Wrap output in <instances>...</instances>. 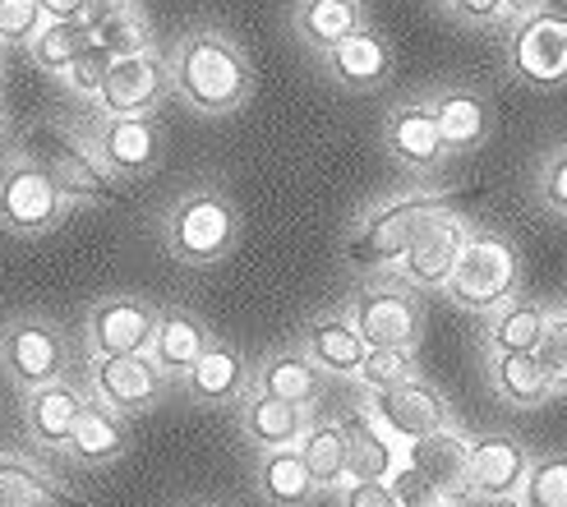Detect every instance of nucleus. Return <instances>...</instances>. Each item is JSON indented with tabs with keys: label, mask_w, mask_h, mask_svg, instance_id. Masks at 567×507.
<instances>
[{
	"label": "nucleus",
	"mask_w": 567,
	"mask_h": 507,
	"mask_svg": "<svg viewBox=\"0 0 567 507\" xmlns=\"http://www.w3.org/2000/svg\"><path fill=\"white\" fill-rule=\"evenodd\" d=\"M166 61H172V93L198 116H236L254 93L249 55L221 28H189Z\"/></svg>",
	"instance_id": "1"
},
{
	"label": "nucleus",
	"mask_w": 567,
	"mask_h": 507,
	"mask_svg": "<svg viewBox=\"0 0 567 507\" xmlns=\"http://www.w3.org/2000/svg\"><path fill=\"white\" fill-rule=\"evenodd\" d=\"M447 199L434 189H402L388 194V199L370 204L364 213H355V221L342 236V259L355 272H392L402 263V254L411 249L415 231L430 221L434 213H443Z\"/></svg>",
	"instance_id": "2"
},
{
	"label": "nucleus",
	"mask_w": 567,
	"mask_h": 507,
	"mask_svg": "<svg viewBox=\"0 0 567 507\" xmlns=\"http://www.w3.org/2000/svg\"><path fill=\"white\" fill-rule=\"evenodd\" d=\"M162 245L185 268H217L240 245V213L221 189H189L162 217Z\"/></svg>",
	"instance_id": "3"
},
{
	"label": "nucleus",
	"mask_w": 567,
	"mask_h": 507,
	"mask_svg": "<svg viewBox=\"0 0 567 507\" xmlns=\"http://www.w3.org/2000/svg\"><path fill=\"white\" fill-rule=\"evenodd\" d=\"M522 249L507 231H494V227H471L466 236V249L457 268H452L443 296L466 309V314H494L498 304L517 300L522 296Z\"/></svg>",
	"instance_id": "4"
},
{
	"label": "nucleus",
	"mask_w": 567,
	"mask_h": 507,
	"mask_svg": "<svg viewBox=\"0 0 567 507\" xmlns=\"http://www.w3.org/2000/svg\"><path fill=\"white\" fill-rule=\"evenodd\" d=\"M65 217H70V199L55 189V180L33 153L10 148L0 157V231L33 240L55 231Z\"/></svg>",
	"instance_id": "5"
},
{
	"label": "nucleus",
	"mask_w": 567,
	"mask_h": 507,
	"mask_svg": "<svg viewBox=\"0 0 567 507\" xmlns=\"http://www.w3.org/2000/svg\"><path fill=\"white\" fill-rule=\"evenodd\" d=\"M65 370H70V337L61 323H51L47 314H14L0 328V379L19 397L65 379Z\"/></svg>",
	"instance_id": "6"
},
{
	"label": "nucleus",
	"mask_w": 567,
	"mask_h": 507,
	"mask_svg": "<svg viewBox=\"0 0 567 507\" xmlns=\"http://www.w3.org/2000/svg\"><path fill=\"white\" fill-rule=\"evenodd\" d=\"M347 319L364 337V346H420L424 337V300L402 277H374L351 291Z\"/></svg>",
	"instance_id": "7"
},
{
	"label": "nucleus",
	"mask_w": 567,
	"mask_h": 507,
	"mask_svg": "<svg viewBox=\"0 0 567 507\" xmlns=\"http://www.w3.org/2000/svg\"><path fill=\"white\" fill-rule=\"evenodd\" d=\"M83 134V144L97 153V162L106 166L121 185H138L148 180L162 157H166V134L157 125V116H93L74 125Z\"/></svg>",
	"instance_id": "8"
},
{
	"label": "nucleus",
	"mask_w": 567,
	"mask_h": 507,
	"mask_svg": "<svg viewBox=\"0 0 567 507\" xmlns=\"http://www.w3.org/2000/svg\"><path fill=\"white\" fill-rule=\"evenodd\" d=\"M28 153H33V157L47 166V176L55 180V189H61L70 204H106L111 194H116V185H121V180L97 162V153L83 144V134H79L74 125L38 121Z\"/></svg>",
	"instance_id": "9"
},
{
	"label": "nucleus",
	"mask_w": 567,
	"mask_h": 507,
	"mask_svg": "<svg viewBox=\"0 0 567 507\" xmlns=\"http://www.w3.org/2000/svg\"><path fill=\"white\" fill-rule=\"evenodd\" d=\"M507 74L526 89H558L567 83V14L563 10H535L507 28L503 46Z\"/></svg>",
	"instance_id": "10"
},
{
	"label": "nucleus",
	"mask_w": 567,
	"mask_h": 507,
	"mask_svg": "<svg viewBox=\"0 0 567 507\" xmlns=\"http://www.w3.org/2000/svg\"><path fill=\"white\" fill-rule=\"evenodd\" d=\"M157 314H162V309L148 304L144 296H134V291L97 296L89 304V314H83V342H89V355L93 360H106V355H144L153 346Z\"/></svg>",
	"instance_id": "11"
},
{
	"label": "nucleus",
	"mask_w": 567,
	"mask_h": 507,
	"mask_svg": "<svg viewBox=\"0 0 567 507\" xmlns=\"http://www.w3.org/2000/svg\"><path fill=\"white\" fill-rule=\"evenodd\" d=\"M166 97H172V61H166V51L148 46L111 61L93 111L97 116H153Z\"/></svg>",
	"instance_id": "12"
},
{
	"label": "nucleus",
	"mask_w": 567,
	"mask_h": 507,
	"mask_svg": "<svg viewBox=\"0 0 567 507\" xmlns=\"http://www.w3.org/2000/svg\"><path fill=\"white\" fill-rule=\"evenodd\" d=\"M360 406L370 411L402 447L415 443V438H430V434L452 430V406H447V397H443V387L430 383L424 374L411 379V383L383 387V392H364Z\"/></svg>",
	"instance_id": "13"
},
{
	"label": "nucleus",
	"mask_w": 567,
	"mask_h": 507,
	"mask_svg": "<svg viewBox=\"0 0 567 507\" xmlns=\"http://www.w3.org/2000/svg\"><path fill=\"white\" fill-rule=\"evenodd\" d=\"M466 236H471V221L462 213H452V208L434 213L415 231L411 249L402 254V263L392 268V277H402L406 287H415L420 296L424 291H443L452 268H457V259H462V249H466Z\"/></svg>",
	"instance_id": "14"
},
{
	"label": "nucleus",
	"mask_w": 567,
	"mask_h": 507,
	"mask_svg": "<svg viewBox=\"0 0 567 507\" xmlns=\"http://www.w3.org/2000/svg\"><path fill=\"white\" fill-rule=\"evenodd\" d=\"M166 379L157 370V360L144 351V355H106V360H93L89 370V392L97 402H106L111 411H121L125 420H138L166 402Z\"/></svg>",
	"instance_id": "15"
},
{
	"label": "nucleus",
	"mask_w": 567,
	"mask_h": 507,
	"mask_svg": "<svg viewBox=\"0 0 567 507\" xmlns=\"http://www.w3.org/2000/svg\"><path fill=\"white\" fill-rule=\"evenodd\" d=\"M530 475V453L513 434L466 438V494L480 503H517Z\"/></svg>",
	"instance_id": "16"
},
{
	"label": "nucleus",
	"mask_w": 567,
	"mask_h": 507,
	"mask_svg": "<svg viewBox=\"0 0 567 507\" xmlns=\"http://www.w3.org/2000/svg\"><path fill=\"white\" fill-rule=\"evenodd\" d=\"M383 144L392 153L396 166H406L411 176L420 180H430L439 176L443 166H447V144H443V130L434 121V111L424 97H406V102H396L388 111V121H383Z\"/></svg>",
	"instance_id": "17"
},
{
	"label": "nucleus",
	"mask_w": 567,
	"mask_h": 507,
	"mask_svg": "<svg viewBox=\"0 0 567 507\" xmlns=\"http://www.w3.org/2000/svg\"><path fill=\"white\" fill-rule=\"evenodd\" d=\"M83 406H89V383H74L70 374L55 379L47 387L23 392L19 402V420H23V438L42 447V453H61L65 457V443L79 425Z\"/></svg>",
	"instance_id": "18"
},
{
	"label": "nucleus",
	"mask_w": 567,
	"mask_h": 507,
	"mask_svg": "<svg viewBox=\"0 0 567 507\" xmlns=\"http://www.w3.org/2000/svg\"><path fill=\"white\" fill-rule=\"evenodd\" d=\"M319 70L347 93H374L392 79V42L364 23L351 38H342L332 51L319 55Z\"/></svg>",
	"instance_id": "19"
},
{
	"label": "nucleus",
	"mask_w": 567,
	"mask_h": 507,
	"mask_svg": "<svg viewBox=\"0 0 567 507\" xmlns=\"http://www.w3.org/2000/svg\"><path fill=\"white\" fill-rule=\"evenodd\" d=\"M430 111L443 130V144L447 153H475L489 144L494 134V106L480 89H466V83H447V89H434L430 97Z\"/></svg>",
	"instance_id": "20"
},
{
	"label": "nucleus",
	"mask_w": 567,
	"mask_h": 507,
	"mask_svg": "<svg viewBox=\"0 0 567 507\" xmlns=\"http://www.w3.org/2000/svg\"><path fill=\"white\" fill-rule=\"evenodd\" d=\"M328 387V374L309 360L305 346H281L254 360L249 370V392H264L277 402H296V406H315Z\"/></svg>",
	"instance_id": "21"
},
{
	"label": "nucleus",
	"mask_w": 567,
	"mask_h": 507,
	"mask_svg": "<svg viewBox=\"0 0 567 507\" xmlns=\"http://www.w3.org/2000/svg\"><path fill=\"white\" fill-rule=\"evenodd\" d=\"M125 453H130V420L89 392V406H83L79 425H74V434L65 443V457L74 466H83V470H106Z\"/></svg>",
	"instance_id": "22"
},
{
	"label": "nucleus",
	"mask_w": 567,
	"mask_h": 507,
	"mask_svg": "<svg viewBox=\"0 0 567 507\" xmlns=\"http://www.w3.org/2000/svg\"><path fill=\"white\" fill-rule=\"evenodd\" d=\"M181 387L194 406H236L249 392V364L231 342L217 337V342L198 355L194 370L181 379Z\"/></svg>",
	"instance_id": "23"
},
{
	"label": "nucleus",
	"mask_w": 567,
	"mask_h": 507,
	"mask_svg": "<svg viewBox=\"0 0 567 507\" xmlns=\"http://www.w3.org/2000/svg\"><path fill=\"white\" fill-rule=\"evenodd\" d=\"M213 342H217V332L198 319L194 309L172 304V309H162V314H157V332H153L148 355L157 360V370L176 383V379H185L194 370L198 355H204Z\"/></svg>",
	"instance_id": "24"
},
{
	"label": "nucleus",
	"mask_w": 567,
	"mask_h": 507,
	"mask_svg": "<svg viewBox=\"0 0 567 507\" xmlns=\"http://www.w3.org/2000/svg\"><path fill=\"white\" fill-rule=\"evenodd\" d=\"M254 489H259L268 507H315L319 503V480L300 447L259 453V462H254Z\"/></svg>",
	"instance_id": "25"
},
{
	"label": "nucleus",
	"mask_w": 567,
	"mask_h": 507,
	"mask_svg": "<svg viewBox=\"0 0 567 507\" xmlns=\"http://www.w3.org/2000/svg\"><path fill=\"white\" fill-rule=\"evenodd\" d=\"M466 438H471V434L443 430V434H430V438L406 443V466L420 475V480H430L447 503L471 498V494H466Z\"/></svg>",
	"instance_id": "26"
},
{
	"label": "nucleus",
	"mask_w": 567,
	"mask_h": 507,
	"mask_svg": "<svg viewBox=\"0 0 567 507\" xmlns=\"http://www.w3.org/2000/svg\"><path fill=\"white\" fill-rule=\"evenodd\" d=\"M342 425H347V443H351V480H392V475L406 466V447L364 406L347 411Z\"/></svg>",
	"instance_id": "27"
},
{
	"label": "nucleus",
	"mask_w": 567,
	"mask_h": 507,
	"mask_svg": "<svg viewBox=\"0 0 567 507\" xmlns=\"http://www.w3.org/2000/svg\"><path fill=\"white\" fill-rule=\"evenodd\" d=\"M0 507H89V498H79L23 453H0Z\"/></svg>",
	"instance_id": "28"
},
{
	"label": "nucleus",
	"mask_w": 567,
	"mask_h": 507,
	"mask_svg": "<svg viewBox=\"0 0 567 507\" xmlns=\"http://www.w3.org/2000/svg\"><path fill=\"white\" fill-rule=\"evenodd\" d=\"M309 406L296 402H277L264 397V392H245L240 402V434L259 447V453H272V447H300L305 430H309Z\"/></svg>",
	"instance_id": "29"
},
{
	"label": "nucleus",
	"mask_w": 567,
	"mask_h": 507,
	"mask_svg": "<svg viewBox=\"0 0 567 507\" xmlns=\"http://www.w3.org/2000/svg\"><path fill=\"white\" fill-rule=\"evenodd\" d=\"M300 346L309 351V360H315L328 379H355L364 351H370L364 346V337L355 332V323L347 319V309L342 314H315L309 319Z\"/></svg>",
	"instance_id": "30"
},
{
	"label": "nucleus",
	"mask_w": 567,
	"mask_h": 507,
	"mask_svg": "<svg viewBox=\"0 0 567 507\" xmlns=\"http://www.w3.org/2000/svg\"><path fill=\"white\" fill-rule=\"evenodd\" d=\"M489 387L494 397L507 402L513 411H540L554 402V383L545 379L535 351H507V355H485Z\"/></svg>",
	"instance_id": "31"
},
{
	"label": "nucleus",
	"mask_w": 567,
	"mask_h": 507,
	"mask_svg": "<svg viewBox=\"0 0 567 507\" xmlns=\"http://www.w3.org/2000/svg\"><path fill=\"white\" fill-rule=\"evenodd\" d=\"M300 453L309 462V470H315L319 480V494H337L347 480H351V443H347V425L342 415H309V430L300 438Z\"/></svg>",
	"instance_id": "32"
},
{
	"label": "nucleus",
	"mask_w": 567,
	"mask_h": 507,
	"mask_svg": "<svg viewBox=\"0 0 567 507\" xmlns=\"http://www.w3.org/2000/svg\"><path fill=\"white\" fill-rule=\"evenodd\" d=\"M549 328V309L530 296H517L498 304L494 314H485V332H480V346L485 355H507V351H535L540 337Z\"/></svg>",
	"instance_id": "33"
},
{
	"label": "nucleus",
	"mask_w": 567,
	"mask_h": 507,
	"mask_svg": "<svg viewBox=\"0 0 567 507\" xmlns=\"http://www.w3.org/2000/svg\"><path fill=\"white\" fill-rule=\"evenodd\" d=\"M291 28L305 51H332L342 38H351L355 28H364V0H296Z\"/></svg>",
	"instance_id": "34"
},
{
	"label": "nucleus",
	"mask_w": 567,
	"mask_h": 507,
	"mask_svg": "<svg viewBox=\"0 0 567 507\" xmlns=\"http://www.w3.org/2000/svg\"><path fill=\"white\" fill-rule=\"evenodd\" d=\"M89 46H93V28L83 23V19H74V23H65V19H47V28L23 46V55H28V65H33V70L61 79Z\"/></svg>",
	"instance_id": "35"
},
{
	"label": "nucleus",
	"mask_w": 567,
	"mask_h": 507,
	"mask_svg": "<svg viewBox=\"0 0 567 507\" xmlns=\"http://www.w3.org/2000/svg\"><path fill=\"white\" fill-rule=\"evenodd\" d=\"M420 379V355L415 346H370L355 370V387L360 392H383L396 383H411Z\"/></svg>",
	"instance_id": "36"
},
{
	"label": "nucleus",
	"mask_w": 567,
	"mask_h": 507,
	"mask_svg": "<svg viewBox=\"0 0 567 507\" xmlns=\"http://www.w3.org/2000/svg\"><path fill=\"white\" fill-rule=\"evenodd\" d=\"M517 503L522 507H567V453L530 457V475Z\"/></svg>",
	"instance_id": "37"
},
{
	"label": "nucleus",
	"mask_w": 567,
	"mask_h": 507,
	"mask_svg": "<svg viewBox=\"0 0 567 507\" xmlns=\"http://www.w3.org/2000/svg\"><path fill=\"white\" fill-rule=\"evenodd\" d=\"M530 189H535V204H540L549 217L567 221V138H563V144H554L545 153V162L535 166Z\"/></svg>",
	"instance_id": "38"
},
{
	"label": "nucleus",
	"mask_w": 567,
	"mask_h": 507,
	"mask_svg": "<svg viewBox=\"0 0 567 507\" xmlns=\"http://www.w3.org/2000/svg\"><path fill=\"white\" fill-rule=\"evenodd\" d=\"M93 42H97L106 55H134V51H148V46H153V33H148L144 10H130V14H121V19L93 28Z\"/></svg>",
	"instance_id": "39"
},
{
	"label": "nucleus",
	"mask_w": 567,
	"mask_h": 507,
	"mask_svg": "<svg viewBox=\"0 0 567 507\" xmlns=\"http://www.w3.org/2000/svg\"><path fill=\"white\" fill-rule=\"evenodd\" d=\"M111 61L116 55H106L97 42L79 55V61L61 74V83H65V93L74 97V102H97V93H102V83H106V70H111Z\"/></svg>",
	"instance_id": "40"
},
{
	"label": "nucleus",
	"mask_w": 567,
	"mask_h": 507,
	"mask_svg": "<svg viewBox=\"0 0 567 507\" xmlns=\"http://www.w3.org/2000/svg\"><path fill=\"white\" fill-rule=\"evenodd\" d=\"M535 360H540L545 379L554 383V397L567 392V314L563 309H549V328L540 337V346H535Z\"/></svg>",
	"instance_id": "41"
},
{
	"label": "nucleus",
	"mask_w": 567,
	"mask_h": 507,
	"mask_svg": "<svg viewBox=\"0 0 567 507\" xmlns=\"http://www.w3.org/2000/svg\"><path fill=\"white\" fill-rule=\"evenodd\" d=\"M47 28L42 0H0V38L6 46H28Z\"/></svg>",
	"instance_id": "42"
},
{
	"label": "nucleus",
	"mask_w": 567,
	"mask_h": 507,
	"mask_svg": "<svg viewBox=\"0 0 567 507\" xmlns=\"http://www.w3.org/2000/svg\"><path fill=\"white\" fill-rule=\"evenodd\" d=\"M443 10H447L452 23L475 28V33H498V28H513L507 0H443Z\"/></svg>",
	"instance_id": "43"
},
{
	"label": "nucleus",
	"mask_w": 567,
	"mask_h": 507,
	"mask_svg": "<svg viewBox=\"0 0 567 507\" xmlns=\"http://www.w3.org/2000/svg\"><path fill=\"white\" fill-rule=\"evenodd\" d=\"M337 507H402L392 480H347L337 489Z\"/></svg>",
	"instance_id": "44"
},
{
	"label": "nucleus",
	"mask_w": 567,
	"mask_h": 507,
	"mask_svg": "<svg viewBox=\"0 0 567 507\" xmlns=\"http://www.w3.org/2000/svg\"><path fill=\"white\" fill-rule=\"evenodd\" d=\"M130 10H138V0H89V14H83V23L102 28V23L121 19V14H130Z\"/></svg>",
	"instance_id": "45"
},
{
	"label": "nucleus",
	"mask_w": 567,
	"mask_h": 507,
	"mask_svg": "<svg viewBox=\"0 0 567 507\" xmlns=\"http://www.w3.org/2000/svg\"><path fill=\"white\" fill-rule=\"evenodd\" d=\"M42 10H47V19H65V23H74V19L89 14V0H42Z\"/></svg>",
	"instance_id": "46"
},
{
	"label": "nucleus",
	"mask_w": 567,
	"mask_h": 507,
	"mask_svg": "<svg viewBox=\"0 0 567 507\" xmlns=\"http://www.w3.org/2000/svg\"><path fill=\"white\" fill-rule=\"evenodd\" d=\"M554 0H507V14H513V23L517 19H526V14H535V10H549Z\"/></svg>",
	"instance_id": "47"
},
{
	"label": "nucleus",
	"mask_w": 567,
	"mask_h": 507,
	"mask_svg": "<svg viewBox=\"0 0 567 507\" xmlns=\"http://www.w3.org/2000/svg\"><path fill=\"white\" fill-rule=\"evenodd\" d=\"M10 144V106H6V97H0V148Z\"/></svg>",
	"instance_id": "48"
},
{
	"label": "nucleus",
	"mask_w": 567,
	"mask_h": 507,
	"mask_svg": "<svg viewBox=\"0 0 567 507\" xmlns=\"http://www.w3.org/2000/svg\"><path fill=\"white\" fill-rule=\"evenodd\" d=\"M0 79H6V65H0Z\"/></svg>",
	"instance_id": "49"
},
{
	"label": "nucleus",
	"mask_w": 567,
	"mask_h": 507,
	"mask_svg": "<svg viewBox=\"0 0 567 507\" xmlns=\"http://www.w3.org/2000/svg\"><path fill=\"white\" fill-rule=\"evenodd\" d=\"M0 51H6V38H0Z\"/></svg>",
	"instance_id": "50"
},
{
	"label": "nucleus",
	"mask_w": 567,
	"mask_h": 507,
	"mask_svg": "<svg viewBox=\"0 0 567 507\" xmlns=\"http://www.w3.org/2000/svg\"><path fill=\"white\" fill-rule=\"evenodd\" d=\"M563 314H567V304H563Z\"/></svg>",
	"instance_id": "51"
},
{
	"label": "nucleus",
	"mask_w": 567,
	"mask_h": 507,
	"mask_svg": "<svg viewBox=\"0 0 567 507\" xmlns=\"http://www.w3.org/2000/svg\"><path fill=\"white\" fill-rule=\"evenodd\" d=\"M208 507H217V503H208Z\"/></svg>",
	"instance_id": "52"
}]
</instances>
